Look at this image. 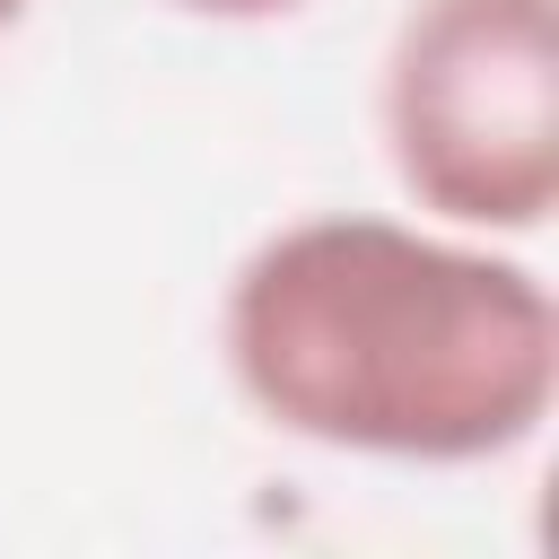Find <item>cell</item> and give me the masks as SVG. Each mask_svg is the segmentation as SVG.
<instances>
[{"mask_svg": "<svg viewBox=\"0 0 559 559\" xmlns=\"http://www.w3.org/2000/svg\"><path fill=\"white\" fill-rule=\"evenodd\" d=\"M236 393L323 454L498 463L559 402V306L463 227L314 210L262 236L218 306Z\"/></svg>", "mask_w": 559, "mask_h": 559, "instance_id": "obj_1", "label": "cell"}, {"mask_svg": "<svg viewBox=\"0 0 559 559\" xmlns=\"http://www.w3.org/2000/svg\"><path fill=\"white\" fill-rule=\"evenodd\" d=\"M376 122L402 192L463 236H533L559 210V0H411Z\"/></svg>", "mask_w": 559, "mask_h": 559, "instance_id": "obj_2", "label": "cell"}, {"mask_svg": "<svg viewBox=\"0 0 559 559\" xmlns=\"http://www.w3.org/2000/svg\"><path fill=\"white\" fill-rule=\"evenodd\" d=\"M175 9H192V17H227V26H253V17H288V9H306V0H175Z\"/></svg>", "mask_w": 559, "mask_h": 559, "instance_id": "obj_3", "label": "cell"}, {"mask_svg": "<svg viewBox=\"0 0 559 559\" xmlns=\"http://www.w3.org/2000/svg\"><path fill=\"white\" fill-rule=\"evenodd\" d=\"M17 17H26V0H0V35H9V26H17Z\"/></svg>", "mask_w": 559, "mask_h": 559, "instance_id": "obj_4", "label": "cell"}]
</instances>
